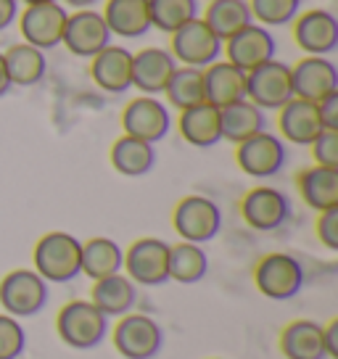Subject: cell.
I'll return each instance as SVG.
<instances>
[{
  "label": "cell",
  "mask_w": 338,
  "mask_h": 359,
  "mask_svg": "<svg viewBox=\"0 0 338 359\" xmlns=\"http://www.w3.org/2000/svg\"><path fill=\"white\" fill-rule=\"evenodd\" d=\"M56 333L69 348L90 351V348L101 346L111 330H109V317L95 304L74 299L61 306L56 317Z\"/></svg>",
  "instance_id": "1"
},
{
  "label": "cell",
  "mask_w": 338,
  "mask_h": 359,
  "mask_svg": "<svg viewBox=\"0 0 338 359\" xmlns=\"http://www.w3.org/2000/svg\"><path fill=\"white\" fill-rule=\"evenodd\" d=\"M34 272L46 283H72L79 278L82 243L72 233H48L34 246Z\"/></svg>",
  "instance_id": "2"
},
{
  "label": "cell",
  "mask_w": 338,
  "mask_h": 359,
  "mask_svg": "<svg viewBox=\"0 0 338 359\" xmlns=\"http://www.w3.org/2000/svg\"><path fill=\"white\" fill-rule=\"evenodd\" d=\"M254 285L264 299L288 302L304 288V264L293 254H283V251L267 254L254 267Z\"/></svg>",
  "instance_id": "3"
},
{
  "label": "cell",
  "mask_w": 338,
  "mask_h": 359,
  "mask_svg": "<svg viewBox=\"0 0 338 359\" xmlns=\"http://www.w3.org/2000/svg\"><path fill=\"white\" fill-rule=\"evenodd\" d=\"M111 341L124 359H154L164 346V330L148 314L127 312L111 330Z\"/></svg>",
  "instance_id": "4"
},
{
  "label": "cell",
  "mask_w": 338,
  "mask_h": 359,
  "mask_svg": "<svg viewBox=\"0 0 338 359\" xmlns=\"http://www.w3.org/2000/svg\"><path fill=\"white\" fill-rule=\"evenodd\" d=\"M172 224L175 233L185 241V243H209L219 236L222 230V212L212 198L206 196H185L172 214Z\"/></svg>",
  "instance_id": "5"
},
{
  "label": "cell",
  "mask_w": 338,
  "mask_h": 359,
  "mask_svg": "<svg viewBox=\"0 0 338 359\" xmlns=\"http://www.w3.org/2000/svg\"><path fill=\"white\" fill-rule=\"evenodd\" d=\"M48 304V283L34 269H11L0 280V306L3 312L24 320L43 312Z\"/></svg>",
  "instance_id": "6"
},
{
  "label": "cell",
  "mask_w": 338,
  "mask_h": 359,
  "mask_svg": "<svg viewBox=\"0 0 338 359\" xmlns=\"http://www.w3.org/2000/svg\"><path fill=\"white\" fill-rule=\"evenodd\" d=\"M122 269L135 285H164L169 280V243L161 238H140L124 251Z\"/></svg>",
  "instance_id": "7"
},
{
  "label": "cell",
  "mask_w": 338,
  "mask_h": 359,
  "mask_svg": "<svg viewBox=\"0 0 338 359\" xmlns=\"http://www.w3.org/2000/svg\"><path fill=\"white\" fill-rule=\"evenodd\" d=\"M169 53L182 67L206 69L222 56V40L206 27L203 19H193V22L182 24L177 32H172Z\"/></svg>",
  "instance_id": "8"
},
{
  "label": "cell",
  "mask_w": 338,
  "mask_h": 359,
  "mask_svg": "<svg viewBox=\"0 0 338 359\" xmlns=\"http://www.w3.org/2000/svg\"><path fill=\"white\" fill-rule=\"evenodd\" d=\"M293 98L291 90V67L272 58L262 67L246 72V101L264 109L280 111L285 103Z\"/></svg>",
  "instance_id": "9"
},
{
  "label": "cell",
  "mask_w": 338,
  "mask_h": 359,
  "mask_svg": "<svg viewBox=\"0 0 338 359\" xmlns=\"http://www.w3.org/2000/svg\"><path fill=\"white\" fill-rule=\"evenodd\" d=\"M69 11L64 3H37L27 6L19 16V29L27 45H34L40 50H50L64 40V27H67Z\"/></svg>",
  "instance_id": "10"
},
{
  "label": "cell",
  "mask_w": 338,
  "mask_h": 359,
  "mask_svg": "<svg viewBox=\"0 0 338 359\" xmlns=\"http://www.w3.org/2000/svg\"><path fill=\"white\" fill-rule=\"evenodd\" d=\"M241 214H243V222L251 230L275 233V230H280L283 224L291 219V201L278 188L259 185V188H254V191H248L243 196Z\"/></svg>",
  "instance_id": "11"
},
{
  "label": "cell",
  "mask_w": 338,
  "mask_h": 359,
  "mask_svg": "<svg viewBox=\"0 0 338 359\" xmlns=\"http://www.w3.org/2000/svg\"><path fill=\"white\" fill-rule=\"evenodd\" d=\"M288 158L285 143H283L278 135L272 133H257L254 137H248L243 143H238L236 161L238 167L246 172L248 177L267 180L272 175H278Z\"/></svg>",
  "instance_id": "12"
},
{
  "label": "cell",
  "mask_w": 338,
  "mask_h": 359,
  "mask_svg": "<svg viewBox=\"0 0 338 359\" xmlns=\"http://www.w3.org/2000/svg\"><path fill=\"white\" fill-rule=\"evenodd\" d=\"M122 127L124 135L146 140V143H158L164 140L172 127V116H169L167 103L156 101V95H140L135 101L127 103L122 111Z\"/></svg>",
  "instance_id": "13"
},
{
  "label": "cell",
  "mask_w": 338,
  "mask_h": 359,
  "mask_svg": "<svg viewBox=\"0 0 338 359\" xmlns=\"http://www.w3.org/2000/svg\"><path fill=\"white\" fill-rule=\"evenodd\" d=\"M69 53L79 58H93L101 53L106 45H111V32L106 27L103 13L85 8V11L69 13L67 27H64V40Z\"/></svg>",
  "instance_id": "14"
},
{
  "label": "cell",
  "mask_w": 338,
  "mask_h": 359,
  "mask_svg": "<svg viewBox=\"0 0 338 359\" xmlns=\"http://www.w3.org/2000/svg\"><path fill=\"white\" fill-rule=\"evenodd\" d=\"M293 98L302 101H323L330 93H338V69L325 56H306L291 67Z\"/></svg>",
  "instance_id": "15"
},
{
  "label": "cell",
  "mask_w": 338,
  "mask_h": 359,
  "mask_svg": "<svg viewBox=\"0 0 338 359\" xmlns=\"http://www.w3.org/2000/svg\"><path fill=\"white\" fill-rule=\"evenodd\" d=\"M227 53V61L238 67L241 72H251V69L262 67L275 58L278 43L267 27L262 24H248L246 29H241L238 34H233L230 40L222 43Z\"/></svg>",
  "instance_id": "16"
},
{
  "label": "cell",
  "mask_w": 338,
  "mask_h": 359,
  "mask_svg": "<svg viewBox=\"0 0 338 359\" xmlns=\"http://www.w3.org/2000/svg\"><path fill=\"white\" fill-rule=\"evenodd\" d=\"M293 40L306 56H327L338 45V19L323 8L302 13L293 24Z\"/></svg>",
  "instance_id": "17"
},
{
  "label": "cell",
  "mask_w": 338,
  "mask_h": 359,
  "mask_svg": "<svg viewBox=\"0 0 338 359\" xmlns=\"http://www.w3.org/2000/svg\"><path fill=\"white\" fill-rule=\"evenodd\" d=\"M90 74L103 93H127L133 88V53L122 45H106L90 58Z\"/></svg>",
  "instance_id": "18"
},
{
  "label": "cell",
  "mask_w": 338,
  "mask_h": 359,
  "mask_svg": "<svg viewBox=\"0 0 338 359\" xmlns=\"http://www.w3.org/2000/svg\"><path fill=\"white\" fill-rule=\"evenodd\" d=\"M177 67L180 64L164 48H143L140 53H133V88L143 95H158Z\"/></svg>",
  "instance_id": "19"
},
{
  "label": "cell",
  "mask_w": 338,
  "mask_h": 359,
  "mask_svg": "<svg viewBox=\"0 0 338 359\" xmlns=\"http://www.w3.org/2000/svg\"><path fill=\"white\" fill-rule=\"evenodd\" d=\"M246 98V72L230 61H215L203 69V101L225 109L230 103Z\"/></svg>",
  "instance_id": "20"
},
{
  "label": "cell",
  "mask_w": 338,
  "mask_h": 359,
  "mask_svg": "<svg viewBox=\"0 0 338 359\" xmlns=\"http://www.w3.org/2000/svg\"><path fill=\"white\" fill-rule=\"evenodd\" d=\"M278 127H280L283 137L296 146H309L317 135L325 130L320 122V114H317V103L302 101V98H291L283 106Z\"/></svg>",
  "instance_id": "21"
},
{
  "label": "cell",
  "mask_w": 338,
  "mask_h": 359,
  "mask_svg": "<svg viewBox=\"0 0 338 359\" xmlns=\"http://www.w3.org/2000/svg\"><path fill=\"white\" fill-rule=\"evenodd\" d=\"M182 140L191 143L193 148H212L222 140V127H219V109L212 103H198L180 111L177 119Z\"/></svg>",
  "instance_id": "22"
},
{
  "label": "cell",
  "mask_w": 338,
  "mask_h": 359,
  "mask_svg": "<svg viewBox=\"0 0 338 359\" xmlns=\"http://www.w3.org/2000/svg\"><path fill=\"white\" fill-rule=\"evenodd\" d=\"M280 351L285 359H327L323 325L315 320H293L283 327Z\"/></svg>",
  "instance_id": "23"
},
{
  "label": "cell",
  "mask_w": 338,
  "mask_h": 359,
  "mask_svg": "<svg viewBox=\"0 0 338 359\" xmlns=\"http://www.w3.org/2000/svg\"><path fill=\"white\" fill-rule=\"evenodd\" d=\"M103 19L111 34L135 40L151 29V6L148 0H106Z\"/></svg>",
  "instance_id": "24"
},
{
  "label": "cell",
  "mask_w": 338,
  "mask_h": 359,
  "mask_svg": "<svg viewBox=\"0 0 338 359\" xmlns=\"http://www.w3.org/2000/svg\"><path fill=\"white\" fill-rule=\"evenodd\" d=\"M90 302L106 317H124L127 312H133V306L137 302V285L124 272H116V275H109V278L93 283Z\"/></svg>",
  "instance_id": "25"
},
{
  "label": "cell",
  "mask_w": 338,
  "mask_h": 359,
  "mask_svg": "<svg viewBox=\"0 0 338 359\" xmlns=\"http://www.w3.org/2000/svg\"><path fill=\"white\" fill-rule=\"evenodd\" d=\"M296 185H299L304 203L317 214L338 206V169L320 167V164L306 167L299 172Z\"/></svg>",
  "instance_id": "26"
},
{
  "label": "cell",
  "mask_w": 338,
  "mask_h": 359,
  "mask_svg": "<svg viewBox=\"0 0 338 359\" xmlns=\"http://www.w3.org/2000/svg\"><path fill=\"white\" fill-rule=\"evenodd\" d=\"M124 248L111 238H90L82 243V259H79V275H88L93 283L122 272Z\"/></svg>",
  "instance_id": "27"
},
{
  "label": "cell",
  "mask_w": 338,
  "mask_h": 359,
  "mask_svg": "<svg viewBox=\"0 0 338 359\" xmlns=\"http://www.w3.org/2000/svg\"><path fill=\"white\" fill-rule=\"evenodd\" d=\"M219 127H222V140L230 143H243L248 137H254L257 133L267 130V119L259 106H254L251 101H236L219 109Z\"/></svg>",
  "instance_id": "28"
},
{
  "label": "cell",
  "mask_w": 338,
  "mask_h": 359,
  "mask_svg": "<svg viewBox=\"0 0 338 359\" xmlns=\"http://www.w3.org/2000/svg\"><path fill=\"white\" fill-rule=\"evenodd\" d=\"M3 61H6V72H8V79H11V88H32L37 82H43L48 72V61H46V50L34 48V45L19 43L11 45L6 53H3Z\"/></svg>",
  "instance_id": "29"
},
{
  "label": "cell",
  "mask_w": 338,
  "mask_h": 359,
  "mask_svg": "<svg viewBox=\"0 0 338 359\" xmlns=\"http://www.w3.org/2000/svg\"><path fill=\"white\" fill-rule=\"evenodd\" d=\"M203 22L225 43L233 34L241 32V29H246L248 24H254V19H251L248 0H212L206 6Z\"/></svg>",
  "instance_id": "30"
},
{
  "label": "cell",
  "mask_w": 338,
  "mask_h": 359,
  "mask_svg": "<svg viewBox=\"0 0 338 359\" xmlns=\"http://www.w3.org/2000/svg\"><path fill=\"white\" fill-rule=\"evenodd\" d=\"M111 164L124 177H143L156 164V151L146 140L122 135L111 146Z\"/></svg>",
  "instance_id": "31"
},
{
  "label": "cell",
  "mask_w": 338,
  "mask_h": 359,
  "mask_svg": "<svg viewBox=\"0 0 338 359\" xmlns=\"http://www.w3.org/2000/svg\"><path fill=\"white\" fill-rule=\"evenodd\" d=\"M209 272V257L198 243H175L169 246V280L182 285L201 283Z\"/></svg>",
  "instance_id": "32"
},
{
  "label": "cell",
  "mask_w": 338,
  "mask_h": 359,
  "mask_svg": "<svg viewBox=\"0 0 338 359\" xmlns=\"http://www.w3.org/2000/svg\"><path fill=\"white\" fill-rule=\"evenodd\" d=\"M164 93L169 98V106L177 111H185L191 106L203 103V69L177 67L172 72Z\"/></svg>",
  "instance_id": "33"
},
{
  "label": "cell",
  "mask_w": 338,
  "mask_h": 359,
  "mask_svg": "<svg viewBox=\"0 0 338 359\" xmlns=\"http://www.w3.org/2000/svg\"><path fill=\"white\" fill-rule=\"evenodd\" d=\"M151 27L161 32H177L182 24L198 19V0H148Z\"/></svg>",
  "instance_id": "34"
},
{
  "label": "cell",
  "mask_w": 338,
  "mask_h": 359,
  "mask_svg": "<svg viewBox=\"0 0 338 359\" xmlns=\"http://www.w3.org/2000/svg\"><path fill=\"white\" fill-rule=\"evenodd\" d=\"M251 19H257L262 27H283L291 24L299 16L302 0H248Z\"/></svg>",
  "instance_id": "35"
},
{
  "label": "cell",
  "mask_w": 338,
  "mask_h": 359,
  "mask_svg": "<svg viewBox=\"0 0 338 359\" xmlns=\"http://www.w3.org/2000/svg\"><path fill=\"white\" fill-rule=\"evenodd\" d=\"M27 348V330L11 314H0V359H19Z\"/></svg>",
  "instance_id": "36"
},
{
  "label": "cell",
  "mask_w": 338,
  "mask_h": 359,
  "mask_svg": "<svg viewBox=\"0 0 338 359\" xmlns=\"http://www.w3.org/2000/svg\"><path fill=\"white\" fill-rule=\"evenodd\" d=\"M309 148H312L315 164L338 169V130H323V133L309 143Z\"/></svg>",
  "instance_id": "37"
},
{
  "label": "cell",
  "mask_w": 338,
  "mask_h": 359,
  "mask_svg": "<svg viewBox=\"0 0 338 359\" xmlns=\"http://www.w3.org/2000/svg\"><path fill=\"white\" fill-rule=\"evenodd\" d=\"M317 238L327 251H338V206L325 209L317 217Z\"/></svg>",
  "instance_id": "38"
},
{
  "label": "cell",
  "mask_w": 338,
  "mask_h": 359,
  "mask_svg": "<svg viewBox=\"0 0 338 359\" xmlns=\"http://www.w3.org/2000/svg\"><path fill=\"white\" fill-rule=\"evenodd\" d=\"M317 114L325 130H338V93H330L323 101H317Z\"/></svg>",
  "instance_id": "39"
},
{
  "label": "cell",
  "mask_w": 338,
  "mask_h": 359,
  "mask_svg": "<svg viewBox=\"0 0 338 359\" xmlns=\"http://www.w3.org/2000/svg\"><path fill=\"white\" fill-rule=\"evenodd\" d=\"M19 19V0H0V32Z\"/></svg>",
  "instance_id": "40"
},
{
  "label": "cell",
  "mask_w": 338,
  "mask_h": 359,
  "mask_svg": "<svg viewBox=\"0 0 338 359\" xmlns=\"http://www.w3.org/2000/svg\"><path fill=\"white\" fill-rule=\"evenodd\" d=\"M323 338H325V351L330 359H338V320L323 325Z\"/></svg>",
  "instance_id": "41"
},
{
  "label": "cell",
  "mask_w": 338,
  "mask_h": 359,
  "mask_svg": "<svg viewBox=\"0 0 338 359\" xmlns=\"http://www.w3.org/2000/svg\"><path fill=\"white\" fill-rule=\"evenodd\" d=\"M11 90V79H8V72H6V61H3V53H0V98Z\"/></svg>",
  "instance_id": "42"
},
{
  "label": "cell",
  "mask_w": 338,
  "mask_h": 359,
  "mask_svg": "<svg viewBox=\"0 0 338 359\" xmlns=\"http://www.w3.org/2000/svg\"><path fill=\"white\" fill-rule=\"evenodd\" d=\"M58 3H67V6L77 8V11H85V8H93V6H98L101 0H58Z\"/></svg>",
  "instance_id": "43"
},
{
  "label": "cell",
  "mask_w": 338,
  "mask_h": 359,
  "mask_svg": "<svg viewBox=\"0 0 338 359\" xmlns=\"http://www.w3.org/2000/svg\"><path fill=\"white\" fill-rule=\"evenodd\" d=\"M24 6H37V3H56V0H22Z\"/></svg>",
  "instance_id": "44"
},
{
  "label": "cell",
  "mask_w": 338,
  "mask_h": 359,
  "mask_svg": "<svg viewBox=\"0 0 338 359\" xmlns=\"http://www.w3.org/2000/svg\"><path fill=\"white\" fill-rule=\"evenodd\" d=\"M206 3H212V0H206Z\"/></svg>",
  "instance_id": "45"
}]
</instances>
